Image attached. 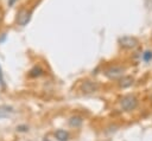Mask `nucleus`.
<instances>
[{"instance_id": "obj_1", "label": "nucleus", "mask_w": 152, "mask_h": 141, "mask_svg": "<svg viewBox=\"0 0 152 141\" xmlns=\"http://www.w3.org/2000/svg\"><path fill=\"white\" fill-rule=\"evenodd\" d=\"M120 104H121V108L126 111H131V110H134L138 105V100L132 96V95H128V96H125L121 98L120 101Z\"/></svg>"}, {"instance_id": "obj_2", "label": "nucleus", "mask_w": 152, "mask_h": 141, "mask_svg": "<svg viewBox=\"0 0 152 141\" xmlns=\"http://www.w3.org/2000/svg\"><path fill=\"white\" fill-rule=\"evenodd\" d=\"M31 14H32L31 11H28L26 8H21L17 14V19H15L17 24L20 26H26L31 20Z\"/></svg>"}, {"instance_id": "obj_3", "label": "nucleus", "mask_w": 152, "mask_h": 141, "mask_svg": "<svg viewBox=\"0 0 152 141\" xmlns=\"http://www.w3.org/2000/svg\"><path fill=\"white\" fill-rule=\"evenodd\" d=\"M104 75L109 79H116V78H120L124 75V69L122 68H119V66H113V68L107 69L104 71Z\"/></svg>"}, {"instance_id": "obj_4", "label": "nucleus", "mask_w": 152, "mask_h": 141, "mask_svg": "<svg viewBox=\"0 0 152 141\" xmlns=\"http://www.w3.org/2000/svg\"><path fill=\"white\" fill-rule=\"evenodd\" d=\"M120 43L124 47H127V49H132V47H135L137 44H138V40L133 37H122L120 39Z\"/></svg>"}, {"instance_id": "obj_5", "label": "nucleus", "mask_w": 152, "mask_h": 141, "mask_svg": "<svg viewBox=\"0 0 152 141\" xmlns=\"http://www.w3.org/2000/svg\"><path fill=\"white\" fill-rule=\"evenodd\" d=\"M99 88V85L94 82H90V81H86L83 84H82V90L83 92H94L96 91Z\"/></svg>"}, {"instance_id": "obj_6", "label": "nucleus", "mask_w": 152, "mask_h": 141, "mask_svg": "<svg viewBox=\"0 0 152 141\" xmlns=\"http://www.w3.org/2000/svg\"><path fill=\"white\" fill-rule=\"evenodd\" d=\"M55 136H56V139H57L58 141H66V140L69 139V134H68V132H65V130H63V129H58V130H56Z\"/></svg>"}, {"instance_id": "obj_7", "label": "nucleus", "mask_w": 152, "mask_h": 141, "mask_svg": "<svg viewBox=\"0 0 152 141\" xmlns=\"http://www.w3.org/2000/svg\"><path fill=\"white\" fill-rule=\"evenodd\" d=\"M134 82V78L131 77V76H125L120 79V86L122 88H127V86H131Z\"/></svg>"}, {"instance_id": "obj_8", "label": "nucleus", "mask_w": 152, "mask_h": 141, "mask_svg": "<svg viewBox=\"0 0 152 141\" xmlns=\"http://www.w3.org/2000/svg\"><path fill=\"white\" fill-rule=\"evenodd\" d=\"M13 113V108L10 105H0V118L8 116L10 114Z\"/></svg>"}, {"instance_id": "obj_9", "label": "nucleus", "mask_w": 152, "mask_h": 141, "mask_svg": "<svg viewBox=\"0 0 152 141\" xmlns=\"http://www.w3.org/2000/svg\"><path fill=\"white\" fill-rule=\"evenodd\" d=\"M82 122H83V120H82V117H80V116H72V117H70V120H69V124H70L71 127H75V128L81 127Z\"/></svg>"}, {"instance_id": "obj_10", "label": "nucleus", "mask_w": 152, "mask_h": 141, "mask_svg": "<svg viewBox=\"0 0 152 141\" xmlns=\"http://www.w3.org/2000/svg\"><path fill=\"white\" fill-rule=\"evenodd\" d=\"M43 69L40 68V66H34V68H32L31 70H30V72H28V76L30 77H39L40 75H43Z\"/></svg>"}, {"instance_id": "obj_11", "label": "nucleus", "mask_w": 152, "mask_h": 141, "mask_svg": "<svg viewBox=\"0 0 152 141\" xmlns=\"http://www.w3.org/2000/svg\"><path fill=\"white\" fill-rule=\"evenodd\" d=\"M142 57H144V59H145V60H150V59L152 58V52L146 51V52L144 53V56H142Z\"/></svg>"}, {"instance_id": "obj_12", "label": "nucleus", "mask_w": 152, "mask_h": 141, "mask_svg": "<svg viewBox=\"0 0 152 141\" xmlns=\"http://www.w3.org/2000/svg\"><path fill=\"white\" fill-rule=\"evenodd\" d=\"M0 82H1V84L4 85V79H2V75H1V70H0Z\"/></svg>"}, {"instance_id": "obj_13", "label": "nucleus", "mask_w": 152, "mask_h": 141, "mask_svg": "<svg viewBox=\"0 0 152 141\" xmlns=\"http://www.w3.org/2000/svg\"><path fill=\"white\" fill-rule=\"evenodd\" d=\"M14 2H15V0H8V5H10V6H12Z\"/></svg>"}]
</instances>
